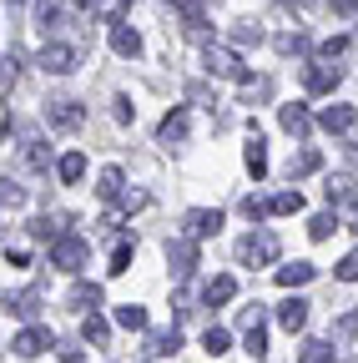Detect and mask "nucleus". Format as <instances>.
Masks as SVG:
<instances>
[{
    "instance_id": "27",
    "label": "nucleus",
    "mask_w": 358,
    "mask_h": 363,
    "mask_svg": "<svg viewBox=\"0 0 358 363\" xmlns=\"http://www.w3.org/2000/svg\"><path fill=\"white\" fill-rule=\"evenodd\" d=\"M131 257H137V247H131V242H116V247H111V267H106V272H111V278L131 272Z\"/></svg>"
},
{
    "instance_id": "16",
    "label": "nucleus",
    "mask_w": 358,
    "mask_h": 363,
    "mask_svg": "<svg viewBox=\"0 0 358 363\" xmlns=\"http://www.w3.org/2000/svg\"><path fill=\"white\" fill-rule=\"evenodd\" d=\"M318 121H323V131H338V136H348V131H353V121H358V111H353V106H328Z\"/></svg>"
},
{
    "instance_id": "39",
    "label": "nucleus",
    "mask_w": 358,
    "mask_h": 363,
    "mask_svg": "<svg viewBox=\"0 0 358 363\" xmlns=\"http://www.w3.org/2000/svg\"><path fill=\"white\" fill-rule=\"evenodd\" d=\"M247 40H252V45L262 40V30H257V21H242V26H237V45H247Z\"/></svg>"
},
{
    "instance_id": "46",
    "label": "nucleus",
    "mask_w": 358,
    "mask_h": 363,
    "mask_svg": "<svg viewBox=\"0 0 358 363\" xmlns=\"http://www.w3.org/2000/svg\"><path fill=\"white\" fill-rule=\"evenodd\" d=\"M298 6H303V0H298Z\"/></svg>"
},
{
    "instance_id": "43",
    "label": "nucleus",
    "mask_w": 358,
    "mask_h": 363,
    "mask_svg": "<svg viewBox=\"0 0 358 363\" xmlns=\"http://www.w3.org/2000/svg\"><path fill=\"white\" fill-rule=\"evenodd\" d=\"M348 227H353V233H358V197L348 202Z\"/></svg>"
},
{
    "instance_id": "41",
    "label": "nucleus",
    "mask_w": 358,
    "mask_h": 363,
    "mask_svg": "<svg viewBox=\"0 0 358 363\" xmlns=\"http://www.w3.org/2000/svg\"><path fill=\"white\" fill-rule=\"evenodd\" d=\"M267 91H273V81H247V86H242V96H247V101H252V96L262 101V96H267Z\"/></svg>"
},
{
    "instance_id": "2",
    "label": "nucleus",
    "mask_w": 358,
    "mask_h": 363,
    "mask_svg": "<svg viewBox=\"0 0 358 363\" xmlns=\"http://www.w3.org/2000/svg\"><path fill=\"white\" fill-rule=\"evenodd\" d=\"M202 66H207L212 76H222V81H247V66H242V56H237V51H228V45H207Z\"/></svg>"
},
{
    "instance_id": "15",
    "label": "nucleus",
    "mask_w": 358,
    "mask_h": 363,
    "mask_svg": "<svg viewBox=\"0 0 358 363\" xmlns=\"http://www.w3.org/2000/svg\"><path fill=\"white\" fill-rule=\"evenodd\" d=\"M21 358H35V353H46L51 348V333L46 328H26V333H16V343H11Z\"/></svg>"
},
{
    "instance_id": "36",
    "label": "nucleus",
    "mask_w": 358,
    "mask_h": 363,
    "mask_svg": "<svg viewBox=\"0 0 358 363\" xmlns=\"http://www.w3.org/2000/svg\"><path fill=\"white\" fill-rule=\"evenodd\" d=\"M26 162H30L35 172H46V162H51V157H46V142H26Z\"/></svg>"
},
{
    "instance_id": "19",
    "label": "nucleus",
    "mask_w": 358,
    "mask_h": 363,
    "mask_svg": "<svg viewBox=\"0 0 358 363\" xmlns=\"http://www.w3.org/2000/svg\"><path fill=\"white\" fill-rule=\"evenodd\" d=\"M313 262H288V267H278V288H303V283H313Z\"/></svg>"
},
{
    "instance_id": "28",
    "label": "nucleus",
    "mask_w": 358,
    "mask_h": 363,
    "mask_svg": "<svg viewBox=\"0 0 358 363\" xmlns=\"http://www.w3.org/2000/svg\"><path fill=\"white\" fill-rule=\"evenodd\" d=\"M333 227H338V217H333V212H318V217L308 222V238H313V242H328Z\"/></svg>"
},
{
    "instance_id": "33",
    "label": "nucleus",
    "mask_w": 358,
    "mask_h": 363,
    "mask_svg": "<svg viewBox=\"0 0 358 363\" xmlns=\"http://www.w3.org/2000/svg\"><path fill=\"white\" fill-rule=\"evenodd\" d=\"M202 348H207L212 358H217V353H228V328H207V333H202Z\"/></svg>"
},
{
    "instance_id": "11",
    "label": "nucleus",
    "mask_w": 358,
    "mask_h": 363,
    "mask_svg": "<svg viewBox=\"0 0 358 363\" xmlns=\"http://www.w3.org/2000/svg\"><path fill=\"white\" fill-rule=\"evenodd\" d=\"M233 298H237V278H233V272H222V278H212L202 288V303L207 308H222V303H233Z\"/></svg>"
},
{
    "instance_id": "38",
    "label": "nucleus",
    "mask_w": 358,
    "mask_h": 363,
    "mask_svg": "<svg viewBox=\"0 0 358 363\" xmlns=\"http://www.w3.org/2000/svg\"><path fill=\"white\" fill-rule=\"evenodd\" d=\"M338 278H343V283H358V247H353V252L338 262Z\"/></svg>"
},
{
    "instance_id": "8",
    "label": "nucleus",
    "mask_w": 358,
    "mask_h": 363,
    "mask_svg": "<svg viewBox=\"0 0 358 363\" xmlns=\"http://www.w3.org/2000/svg\"><path fill=\"white\" fill-rule=\"evenodd\" d=\"M172 11H182L187 30H192L197 40H207V0H172Z\"/></svg>"
},
{
    "instance_id": "5",
    "label": "nucleus",
    "mask_w": 358,
    "mask_h": 363,
    "mask_svg": "<svg viewBox=\"0 0 358 363\" xmlns=\"http://www.w3.org/2000/svg\"><path fill=\"white\" fill-rule=\"evenodd\" d=\"M81 66V56H76V45H46V51H40V71H46V76H71Z\"/></svg>"
},
{
    "instance_id": "21",
    "label": "nucleus",
    "mask_w": 358,
    "mask_h": 363,
    "mask_svg": "<svg viewBox=\"0 0 358 363\" xmlns=\"http://www.w3.org/2000/svg\"><path fill=\"white\" fill-rule=\"evenodd\" d=\"M121 187H126V182H121V167H106V172H101V182H96V192H101L106 202H121V197H126Z\"/></svg>"
},
{
    "instance_id": "1",
    "label": "nucleus",
    "mask_w": 358,
    "mask_h": 363,
    "mask_svg": "<svg viewBox=\"0 0 358 363\" xmlns=\"http://www.w3.org/2000/svg\"><path fill=\"white\" fill-rule=\"evenodd\" d=\"M86 262H91V242H86V238L61 233V238L51 242V267H61V272H81Z\"/></svg>"
},
{
    "instance_id": "14",
    "label": "nucleus",
    "mask_w": 358,
    "mask_h": 363,
    "mask_svg": "<svg viewBox=\"0 0 358 363\" xmlns=\"http://www.w3.org/2000/svg\"><path fill=\"white\" fill-rule=\"evenodd\" d=\"M182 136H187V111L177 106V111H167V116H162V126H157V142H162V147H172V142H182Z\"/></svg>"
},
{
    "instance_id": "9",
    "label": "nucleus",
    "mask_w": 358,
    "mask_h": 363,
    "mask_svg": "<svg viewBox=\"0 0 358 363\" xmlns=\"http://www.w3.org/2000/svg\"><path fill=\"white\" fill-rule=\"evenodd\" d=\"M217 227H222V212H217V207H212V212H207V207L187 212V238H197V242H202V238H217Z\"/></svg>"
},
{
    "instance_id": "25",
    "label": "nucleus",
    "mask_w": 358,
    "mask_h": 363,
    "mask_svg": "<svg viewBox=\"0 0 358 363\" xmlns=\"http://www.w3.org/2000/svg\"><path fill=\"white\" fill-rule=\"evenodd\" d=\"M56 172H61V182H66V187H76V182L86 177V157H81V152H66Z\"/></svg>"
},
{
    "instance_id": "40",
    "label": "nucleus",
    "mask_w": 358,
    "mask_h": 363,
    "mask_svg": "<svg viewBox=\"0 0 358 363\" xmlns=\"http://www.w3.org/2000/svg\"><path fill=\"white\" fill-rule=\"evenodd\" d=\"M303 45H308V40H303L298 30H293V35H278V51H283V56H293V51H303Z\"/></svg>"
},
{
    "instance_id": "4",
    "label": "nucleus",
    "mask_w": 358,
    "mask_h": 363,
    "mask_svg": "<svg viewBox=\"0 0 358 363\" xmlns=\"http://www.w3.org/2000/svg\"><path fill=\"white\" fill-rule=\"evenodd\" d=\"M338 81H343V71H338L333 61H323V56H318V61H313V66L303 71V86L313 91V96H328V91H333Z\"/></svg>"
},
{
    "instance_id": "22",
    "label": "nucleus",
    "mask_w": 358,
    "mask_h": 363,
    "mask_svg": "<svg viewBox=\"0 0 358 363\" xmlns=\"http://www.w3.org/2000/svg\"><path fill=\"white\" fill-rule=\"evenodd\" d=\"M96 303H101V288H96V283H76V288H71V308L96 313Z\"/></svg>"
},
{
    "instance_id": "7",
    "label": "nucleus",
    "mask_w": 358,
    "mask_h": 363,
    "mask_svg": "<svg viewBox=\"0 0 358 363\" xmlns=\"http://www.w3.org/2000/svg\"><path fill=\"white\" fill-rule=\"evenodd\" d=\"M167 262H172L177 278H192V267H197V238H177V242H167Z\"/></svg>"
},
{
    "instance_id": "44",
    "label": "nucleus",
    "mask_w": 358,
    "mask_h": 363,
    "mask_svg": "<svg viewBox=\"0 0 358 363\" xmlns=\"http://www.w3.org/2000/svg\"><path fill=\"white\" fill-rule=\"evenodd\" d=\"M61 363H86V358L81 353H61Z\"/></svg>"
},
{
    "instance_id": "31",
    "label": "nucleus",
    "mask_w": 358,
    "mask_h": 363,
    "mask_svg": "<svg viewBox=\"0 0 358 363\" xmlns=\"http://www.w3.org/2000/svg\"><path fill=\"white\" fill-rule=\"evenodd\" d=\"M293 212H303V192H278L273 197V217H293Z\"/></svg>"
},
{
    "instance_id": "3",
    "label": "nucleus",
    "mask_w": 358,
    "mask_h": 363,
    "mask_svg": "<svg viewBox=\"0 0 358 363\" xmlns=\"http://www.w3.org/2000/svg\"><path fill=\"white\" fill-rule=\"evenodd\" d=\"M237 257H242L247 267H267V262L278 257V238H273V233H252V238L237 242Z\"/></svg>"
},
{
    "instance_id": "26",
    "label": "nucleus",
    "mask_w": 358,
    "mask_h": 363,
    "mask_svg": "<svg viewBox=\"0 0 358 363\" xmlns=\"http://www.w3.org/2000/svg\"><path fill=\"white\" fill-rule=\"evenodd\" d=\"M318 167H323L318 152H298V157L288 162V182H298V177H308V172H318Z\"/></svg>"
},
{
    "instance_id": "17",
    "label": "nucleus",
    "mask_w": 358,
    "mask_h": 363,
    "mask_svg": "<svg viewBox=\"0 0 358 363\" xmlns=\"http://www.w3.org/2000/svg\"><path fill=\"white\" fill-rule=\"evenodd\" d=\"M278 323H283L288 333H303V323H308V303H303V298H288V303L278 308Z\"/></svg>"
},
{
    "instance_id": "6",
    "label": "nucleus",
    "mask_w": 358,
    "mask_h": 363,
    "mask_svg": "<svg viewBox=\"0 0 358 363\" xmlns=\"http://www.w3.org/2000/svg\"><path fill=\"white\" fill-rule=\"evenodd\" d=\"M46 121H51V131H76V126L86 121V106L71 101V96H66V101H51V106H46Z\"/></svg>"
},
{
    "instance_id": "10",
    "label": "nucleus",
    "mask_w": 358,
    "mask_h": 363,
    "mask_svg": "<svg viewBox=\"0 0 358 363\" xmlns=\"http://www.w3.org/2000/svg\"><path fill=\"white\" fill-rule=\"evenodd\" d=\"M247 172H252V182L267 177V142H262L257 126H247Z\"/></svg>"
},
{
    "instance_id": "37",
    "label": "nucleus",
    "mask_w": 358,
    "mask_h": 363,
    "mask_svg": "<svg viewBox=\"0 0 358 363\" xmlns=\"http://www.w3.org/2000/svg\"><path fill=\"white\" fill-rule=\"evenodd\" d=\"M0 202H6V207H21V202H26V192L16 187V182H11V177H6V182H0Z\"/></svg>"
},
{
    "instance_id": "35",
    "label": "nucleus",
    "mask_w": 358,
    "mask_h": 363,
    "mask_svg": "<svg viewBox=\"0 0 358 363\" xmlns=\"http://www.w3.org/2000/svg\"><path fill=\"white\" fill-rule=\"evenodd\" d=\"M343 51H348V35H328V40L318 45V56H323V61H338Z\"/></svg>"
},
{
    "instance_id": "23",
    "label": "nucleus",
    "mask_w": 358,
    "mask_h": 363,
    "mask_svg": "<svg viewBox=\"0 0 358 363\" xmlns=\"http://www.w3.org/2000/svg\"><path fill=\"white\" fill-rule=\"evenodd\" d=\"M116 323H121L126 333H142V328H147V308H137V303H121V308H116Z\"/></svg>"
},
{
    "instance_id": "20",
    "label": "nucleus",
    "mask_w": 358,
    "mask_h": 363,
    "mask_svg": "<svg viewBox=\"0 0 358 363\" xmlns=\"http://www.w3.org/2000/svg\"><path fill=\"white\" fill-rule=\"evenodd\" d=\"M298 363H338V353H333V343H323V338H308L303 353H298Z\"/></svg>"
},
{
    "instance_id": "30",
    "label": "nucleus",
    "mask_w": 358,
    "mask_h": 363,
    "mask_svg": "<svg viewBox=\"0 0 358 363\" xmlns=\"http://www.w3.org/2000/svg\"><path fill=\"white\" fill-rule=\"evenodd\" d=\"M6 313H16V318H35V293H6Z\"/></svg>"
},
{
    "instance_id": "18",
    "label": "nucleus",
    "mask_w": 358,
    "mask_h": 363,
    "mask_svg": "<svg viewBox=\"0 0 358 363\" xmlns=\"http://www.w3.org/2000/svg\"><path fill=\"white\" fill-rule=\"evenodd\" d=\"M81 338L91 343V348H106V338H111L106 318H101V313H86V318H81Z\"/></svg>"
},
{
    "instance_id": "29",
    "label": "nucleus",
    "mask_w": 358,
    "mask_h": 363,
    "mask_svg": "<svg viewBox=\"0 0 358 363\" xmlns=\"http://www.w3.org/2000/svg\"><path fill=\"white\" fill-rule=\"evenodd\" d=\"M61 16H66L61 0H35V21L46 26V30H51V26H61Z\"/></svg>"
},
{
    "instance_id": "34",
    "label": "nucleus",
    "mask_w": 358,
    "mask_h": 363,
    "mask_svg": "<svg viewBox=\"0 0 358 363\" xmlns=\"http://www.w3.org/2000/svg\"><path fill=\"white\" fill-rule=\"evenodd\" d=\"M247 353H252V358H267V333H262V323L247 328Z\"/></svg>"
},
{
    "instance_id": "13",
    "label": "nucleus",
    "mask_w": 358,
    "mask_h": 363,
    "mask_svg": "<svg viewBox=\"0 0 358 363\" xmlns=\"http://www.w3.org/2000/svg\"><path fill=\"white\" fill-rule=\"evenodd\" d=\"M111 51H116V56H126V61H137V56H142V35L131 30V26H121V21H116V26H111Z\"/></svg>"
},
{
    "instance_id": "42",
    "label": "nucleus",
    "mask_w": 358,
    "mask_h": 363,
    "mask_svg": "<svg viewBox=\"0 0 358 363\" xmlns=\"http://www.w3.org/2000/svg\"><path fill=\"white\" fill-rule=\"evenodd\" d=\"M328 6H333V16H343V21H348V16L358 11V0H328Z\"/></svg>"
},
{
    "instance_id": "24",
    "label": "nucleus",
    "mask_w": 358,
    "mask_h": 363,
    "mask_svg": "<svg viewBox=\"0 0 358 363\" xmlns=\"http://www.w3.org/2000/svg\"><path fill=\"white\" fill-rule=\"evenodd\" d=\"M177 348H182V333H177V328H157V333H152V353H157V358H172Z\"/></svg>"
},
{
    "instance_id": "45",
    "label": "nucleus",
    "mask_w": 358,
    "mask_h": 363,
    "mask_svg": "<svg viewBox=\"0 0 358 363\" xmlns=\"http://www.w3.org/2000/svg\"><path fill=\"white\" fill-rule=\"evenodd\" d=\"M6 6H21V0H6Z\"/></svg>"
},
{
    "instance_id": "32",
    "label": "nucleus",
    "mask_w": 358,
    "mask_h": 363,
    "mask_svg": "<svg viewBox=\"0 0 358 363\" xmlns=\"http://www.w3.org/2000/svg\"><path fill=\"white\" fill-rule=\"evenodd\" d=\"M242 217H247V222L273 217V202H262V197H242Z\"/></svg>"
},
{
    "instance_id": "12",
    "label": "nucleus",
    "mask_w": 358,
    "mask_h": 363,
    "mask_svg": "<svg viewBox=\"0 0 358 363\" xmlns=\"http://www.w3.org/2000/svg\"><path fill=\"white\" fill-rule=\"evenodd\" d=\"M278 126H283L288 136H308V126H313V121H308V106H303V101L278 106Z\"/></svg>"
}]
</instances>
